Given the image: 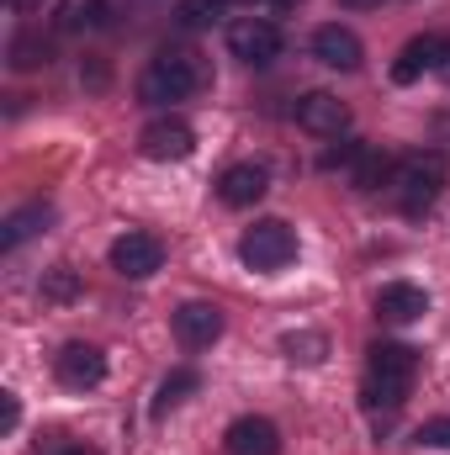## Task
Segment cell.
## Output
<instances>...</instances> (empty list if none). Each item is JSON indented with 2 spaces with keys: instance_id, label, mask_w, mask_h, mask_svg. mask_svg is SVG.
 Segmentation results:
<instances>
[{
  "instance_id": "obj_1",
  "label": "cell",
  "mask_w": 450,
  "mask_h": 455,
  "mask_svg": "<svg viewBox=\"0 0 450 455\" xmlns=\"http://www.w3.org/2000/svg\"><path fill=\"white\" fill-rule=\"evenodd\" d=\"M414 376H419V349L392 344V339L366 349V403L371 408H398L408 397Z\"/></svg>"
},
{
  "instance_id": "obj_2",
  "label": "cell",
  "mask_w": 450,
  "mask_h": 455,
  "mask_svg": "<svg viewBox=\"0 0 450 455\" xmlns=\"http://www.w3.org/2000/svg\"><path fill=\"white\" fill-rule=\"evenodd\" d=\"M202 85V64L191 53H159L143 75H138V101L143 107H165V101H186Z\"/></svg>"
},
{
  "instance_id": "obj_3",
  "label": "cell",
  "mask_w": 450,
  "mask_h": 455,
  "mask_svg": "<svg viewBox=\"0 0 450 455\" xmlns=\"http://www.w3.org/2000/svg\"><path fill=\"white\" fill-rule=\"evenodd\" d=\"M392 186H398L403 212H424V207L446 191V154L430 148V154H408V159H398Z\"/></svg>"
},
{
  "instance_id": "obj_4",
  "label": "cell",
  "mask_w": 450,
  "mask_h": 455,
  "mask_svg": "<svg viewBox=\"0 0 450 455\" xmlns=\"http://www.w3.org/2000/svg\"><path fill=\"white\" fill-rule=\"evenodd\" d=\"M238 259H244L249 270H281V265L297 259V233L281 223V218H265V223L244 228V238H238Z\"/></svg>"
},
{
  "instance_id": "obj_5",
  "label": "cell",
  "mask_w": 450,
  "mask_h": 455,
  "mask_svg": "<svg viewBox=\"0 0 450 455\" xmlns=\"http://www.w3.org/2000/svg\"><path fill=\"white\" fill-rule=\"evenodd\" d=\"M446 59H450V37L446 32H419V37H408L403 53L392 59V80H398V85H414L419 75L446 69Z\"/></svg>"
},
{
  "instance_id": "obj_6",
  "label": "cell",
  "mask_w": 450,
  "mask_h": 455,
  "mask_svg": "<svg viewBox=\"0 0 450 455\" xmlns=\"http://www.w3.org/2000/svg\"><path fill=\"white\" fill-rule=\"evenodd\" d=\"M228 53L233 59H244V64H270L276 53H281V32H276V21H265V16H238L233 27H228Z\"/></svg>"
},
{
  "instance_id": "obj_7",
  "label": "cell",
  "mask_w": 450,
  "mask_h": 455,
  "mask_svg": "<svg viewBox=\"0 0 450 455\" xmlns=\"http://www.w3.org/2000/svg\"><path fill=\"white\" fill-rule=\"evenodd\" d=\"M159 265H165V243L154 233H122L112 243V270L127 281H149Z\"/></svg>"
},
{
  "instance_id": "obj_8",
  "label": "cell",
  "mask_w": 450,
  "mask_h": 455,
  "mask_svg": "<svg viewBox=\"0 0 450 455\" xmlns=\"http://www.w3.org/2000/svg\"><path fill=\"white\" fill-rule=\"evenodd\" d=\"M138 148H143L149 159H159V164H170V159H191V154H197V132H191V122H181V116H159V122L143 127Z\"/></svg>"
},
{
  "instance_id": "obj_9",
  "label": "cell",
  "mask_w": 450,
  "mask_h": 455,
  "mask_svg": "<svg viewBox=\"0 0 450 455\" xmlns=\"http://www.w3.org/2000/svg\"><path fill=\"white\" fill-rule=\"evenodd\" d=\"M53 376L69 387V392H85V387H101L107 381V355L96 344H64L59 360H53Z\"/></svg>"
},
{
  "instance_id": "obj_10",
  "label": "cell",
  "mask_w": 450,
  "mask_h": 455,
  "mask_svg": "<svg viewBox=\"0 0 450 455\" xmlns=\"http://www.w3.org/2000/svg\"><path fill=\"white\" fill-rule=\"evenodd\" d=\"M175 339L186 349H213L223 339V307L213 302H181L175 307Z\"/></svg>"
},
{
  "instance_id": "obj_11",
  "label": "cell",
  "mask_w": 450,
  "mask_h": 455,
  "mask_svg": "<svg viewBox=\"0 0 450 455\" xmlns=\"http://www.w3.org/2000/svg\"><path fill=\"white\" fill-rule=\"evenodd\" d=\"M223 451L228 455H281V429L270 419H260V413H244V419L228 424Z\"/></svg>"
},
{
  "instance_id": "obj_12",
  "label": "cell",
  "mask_w": 450,
  "mask_h": 455,
  "mask_svg": "<svg viewBox=\"0 0 450 455\" xmlns=\"http://www.w3.org/2000/svg\"><path fill=\"white\" fill-rule=\"evenodd\" d=\"M297 122L308 127V132H318V138H339L344 127H350V107L329 96V91H308L302 101H297Z\"/></svg>"
},
{
  "instance_id": "obj_13",
  "label": "cell",
  "mask_w": 450,
  "mask_h": 455,
  "mask_svg": "<svg viewBox=\"0 0 450 455\" xmlns=\"http://www.w3.org/2000/svg\"><path fill=\"white\" fill-rule=\"evenodd\" d=\"M424 313H430V297L414 281H392L376 291V318H387V323H419Z\"/></svg>"
},
{
  "instance_id": "obj_14",
  "label": "cell",
  "mask_w": 450,
  "mask_h": 455,
  "mask_svg": "<svg viewBox=\"0 0 450 455\" xmlns=\"http://www.w3.org/2000/svg\"><path fill=\"white\" fill-rule=\"evenodd\" d=\"M313 53H318V64H329V69H360V59H366V48H360V37L350 32V27H318L313 32Z\"/></svg>"
},
{
  "instance_id": "obj_15",
  "label": "cell",
  "mask_w": 450,
  "mask_h": 455,
  "mask_svg": "<svg viewBox=\"0 0 450 455\" xmlns=\"http://www.w3.org/2000/svg\"><path fill=\"white\" fill-rule=\"evenodd\" d=\"M265 191H270V170L265 164H233L218 180V196H223L228 207H254Z\"/></svg>"
},
{
  "instance_id": "obj_16",
  "label": "cell",
  "mask_w": 450,
  "mask_h": 455,
  "mask_svg": "<svg viewBox=\"0 0 450 455\" xmlns=\"http://www.w3.org/2000/svg\"><path fill=\"white\" fill-rule=\"evenodd\" d=\"M48 223H53V207H48V202H32V207H21V212H11V218H5L0 243H5V249H16V243H27L32 233H43Z\"/></svg>"
},
{
  "instance_id": "obj_17",
  "label": "cell",
  "mask_w": 450,
  "mask_h": 455,
  "mask_svg": "<svg viewBox=\"0 0 450 455\" xmlns=\"http://www.w3.org/2000/svg\"><path fill=\"white\" fill-rule=\"evenodd\" d=\"M107 27V0H59V32H96Z\"/></svg>"
},
{
  "instance_id": "obj_18",
  "label": "cell",
  "mask_w": 450,
  "mask_h": 455,
  "mask_svg": "<svg viewBox=\"0 0 450 455\" xmlns=\"http://www.w3.org/2000/svg\"><path fill=\"white\" fill-rule=\"evenodd\" d=\"M197 387H202V376H197V371H170V376L159 381V392H154V419L175 413V408H181Z\"/></svg>"
},
{
  "instance_id": "obj_19",
  "label": "cell",
  "mask_w": 450,
  "mask_h": 455,
  "mask_svg": "<svg viewBox=\"0 0 450 455\" xmlns=\"http://www.w3.org/2000/svg\"><path fill=\"white\" fill-rule=\"evenodd\" d=\"M281 349H286V360H297V365H318V360L329 355V339L313 334V329H297V334H281Z\"/></svg>"
},
{
  "instance_id": "obj_20",
  "label": "cell",
  "mask_w": 450,
  "mask_h": 455,
  "mask_svg": "<svg viewBox=\"0 0 450 455\" xmlns=\"http://www.w3.org/2000/svg\"><path fill=\"white\" fill-rule=\"evenodd\" d=\"M48 59H53V48H48L43 37H32V32L11 37V64H16V69H43Z\"/></svg>"
},
{
  "instance_id": "obj_21",
  "label": "cell",
  "mask_w": 450,
  "mask_h": 455,
  "mask_svg": "<svg viewBox=\"0 0 450 455\" xmlns=\"http://www.w3.org/2000/svg\"><path fill=\"white\" fill-rule=\"evenodd\" d=\"M387 175H392V164H387L382 154L360 148V159H355V186H360V191H376V186H382Z\"/></svg>"
},
{
  "instance_id": "obj_22",
  "label": "cell",
  "mask_w": 450,
  "mask_h": 455,
  "mask_svg": "<svg viewBox=\"0 0 450 455\" xmlns=\"http://www.w3.org/2000/svg\"><path fill=\"white\" fill-rule=\"evenodd\" d=\"M75 291H80V275H75L69 265H53V270L43 275V297H48V302H69Z\"/></svg>"
},
{
  "instance_id": "obj_23",
  "label": "cell",
  "mask_w": 450,
  "mask_h": 455,
  "mask_svg": "<svg viewBox=\"0 0 450 455\" xmlns=\"http://www.w3.org/2000/svg\"><path fill=\"white\" fill-rule=\"evenodd\" d=\"M32 455H101V451H96V445H85V440H69V435L48 429V435L32 445Z\"/></svg>"
},
{
  "instance_id": "obj_24",
  "label": "cell",
  "mask_w": 450,
  "mask_h": 455,
  "mask_svg": "<svg viewBox=\"0 0 450 455\" xmlns=\"http://www.w3.org/2000/svg\"><path fill=\"white\" fill-rule=\"evenodd\" d=\"M223 16V0H181V27H213Z\"/></svg>"
},
{
  "instance_id": "obj_25",
  "label": "cell",
  "mask_w": 450,
  "mask_h": 455,
  "mask_svg": "<svg viewBox=\"0 0 450 455\" xmlns=\"http://www.w3.org/2000/svg\"><path fill=\"white\" fill-rule=\"evenodd\" d=\"M419 445H430V451H450V419H430V424H419V435H414Z\"/></svg>"
},
{
  "instance_id": "obj_26",
  "label": "cell",
  "mask_w": 450,
  "mask_h": 455,
  "mask_svg": "<svg viewBox=\"0 0 450 455\" xmlns=\"http://www.w3.org/2000/svg\"><path fill=\"white\" fill-rule=\"evenodd\" d=\"M21 424V403H16V392H0V429L11 435Z\"/></svg>"
},
{
  "instance_id": "obj_27",
  "label": "cell",
  "mask_w": 450,
  "mask_h": 455,
  "mask_svg": "<svg viewBox=\"0 0 450 455\" xmlns=\"http://www.w3.org/2000/svg\"><path fill=\"white\" fill-rule=\"evenodd\" d=\"M339 5H350V11H371V5H382V0H339Z\"/></svg>"
},
{
  "instance_id": "obj_28",
  "label": "cell",
  "mask_w": 450,
  "mask_h": 455,
  "mask_svg": "<svg viewBox=\"0 0 450 455\" xmlns=\"http://www.w3.org/2000/svg\"><path fill=\"white\" fill-rule=\"evenodd\" d=\"M11 5H16V11H32V5H43V0H11Z\"/></svg>"
},
{
  "instance_id": "obj_29",
  "label": "cell",
  "mask_w": 450,
  "mask_h": 455,
  "mask_svg": "<svg viewBox=\"0 0 450 455\" xmlns=\"http://www.w3.org/2000/svg\"><path fill=\"white\" fill-rule=\"evenodd\" d=\"M276 5H281V11H292V5H302V0H276Z\"/></svg>"
}]
</instances>
